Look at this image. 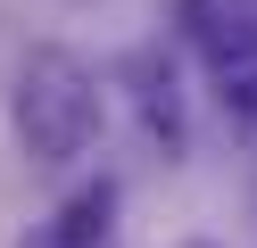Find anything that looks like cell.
Segmentation results:
<instances>
[{
  "mask_svg": "<svg viewBox=\"0 0 257 248\" xmlns=\"http://www.w3.org/2000/svg\"><path fill=\"white\" fill-rule=\"evenodd\" d=\"M100 83H91V66L75 58V50H34L17 75V91H9V124H17V149L34 165H75L91 157V141H100Z\"/></svg>",
  "mask_w": 257,
  "mask_h": 248,
  "instance_id": "cell-1",
  "label": "cell"
},
{
  "mask_svg": "<svg viewBox=\"0 0 257 248\" xmlns=\"http://www.w3.org/2000/svg\"><path fill=\"white\" fill-rule=\"evenodd\" d=\"M50 223L67 231V240H108V223H116V182L100 174V182H91V190H75L67 207L50 215Z\"/></svg>",
  "mask_w": 257,
  "mask_h": 248,
  "instance_id": "cell-2",
  "label": "cell"
},
{
  "mask_svg": "<svg viewBox=\"0 0 257 248\" xmlns=\"http://www.w3.org/2000/svg\"><path fill=\"white\" fill-rule=\"evenodd\" d=\"M216 99H224L232 124H257V50H240V58L216 66Z\"/></svg>",
  "mask_w": 257,
  "mask_h": 248,
  "instance_id": "cell-3",
  "label": "cell"
},
{
  "mask_svg": "<svg viewBox=\"0 0 257 248\" xmlns=\"http://www.w3.org/2000/svg\"><path fill=\"white\" fill-rule=\"evenodd\" d=\"M17 248H116V240H67V231H58V223H42V231H25Z\"/></svg>",
  "mask_w": 257,
  "mask_h": 248,
  "instance_id": "cell-4",
  "label": "cell"
},
{
  "mask_svg": "<svg viewBox=\"0 0 257 248\" xmlns=\"http://www.w3.org/2000/svg\"><path fill=\"white\" fill-rule=\"evenodd\" d=\"M183 248H216V240H183Z\"/></svg>",
  "mask_w": 257,
  "mask_h": 248,
  "instance_id": "cell-5",
  "label": "cell"
}]
</instances>
